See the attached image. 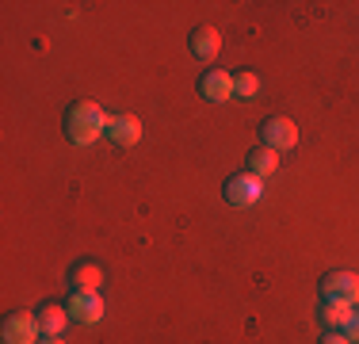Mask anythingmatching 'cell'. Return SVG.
I'll use <instances>...</instances> for the list:
<instances>
[{
    "label": "cell",
    "mask_w": 359,
    "mask_h": 344,
    "mask_svg": "<svg viewBox=\"0 0 359 344\" xmlns=\"http://www.w3.org/2000/svg\"><path fill=\"white\" fill-rule=\"evenodd\" d=\"M218 46H222V39H218V31H215V27H195V34H191V50H195V58L210 62V58L218 54Z\"/></svg>",
    "instance_id": "11"
},
{
    "label": "cell",
    "mask_w": 359,
    "mask_h": 344,
    "mask_svg": "<svg viewBox=\"0 0 359 344\" xmlns=\"http://www.w3.org/2000/svg\"><path fill=\"white\" fill-rule=\"evenodd\" d=\"M199 92H203L210 103H226L229 96H233V77L222 73V69H215V73H207V77L199 81Z\"/></svg>",
    "instance_id": "7"
},
{
    "label": "cell",
    "mask_w": 359,
    "mask_h": 344,
    "mask_svg": "<svg viewBox=\"0 0 359 344\" xmlns=\"http://www.w3.org/2000/svg\"><path fill=\"white\" fill-rule=\"evenodd\" d=\"M344 329H348V340H359V314H352V322H348Z\"/></svg>",
    "instance_id": "15"
},
{
    "label": "cell",
    "mask_w": 359,
    "mask_h": 344,
    "mask_svg": "<svg viewBox=\"0 0 359 344\" xmlns=\"http://www.w3.org/2000/svg\"><path fill=\"white\" fill-rule=\"evenodd\" d=\"M107 126H111V115L92 100L73 103L69 115H65V131H69V142L76 145H92L100 134H107Z\"/></svg>",
    "instance_id": "1"
},
{
    "label": "cell",
    "mask_w": 359,
    "mask_h": 344,
    "mask_svg": "<svg viewBox=\"0 0 359 344\" xmlns=\"http://www.w3.org/2000/svg\"><path fill=\"white\" fill-rule=\"evenodd\" d=\"M39 325L46 337H62L65 325H69V306H57V303H46L39 310Z\"/></svg>",
    "instance_id": "8"
},
{
    "label": "cell",
    "mask_w": 359,
    "mask_h": 344,
    "mask_svg": "<svg viewBox=\"0 0 359 344\" xmlns=\"http://www.w3.org/2000/svg\"><path fill=\"white\" fill-rule=\"evenodd\" d=\"M260 134H264V145L268 150H294L298 145V126L290 123V119H283V115H276V119H268V123L260 126Z\"/></svg>",
    "instance_id": "2"
},
{
    "label": "cell",
    "mask_w": 359,
    "mask_h": 344,
    "mask_svg": "<svg viewBox=\"0 0 359 344\" xmlns=\"http://www.w3.org/2000/svg\"><path fill=\"white\" fill-rule=\"evenodd\" d=\"M352 314H355V306H348V303H337V298L325 303V322H329V325H348V322H352Z\"/></svg>",
    "instance_id": "13"
},
{
    "label": "cell",
    "mask_w": 359,
    "mask_h": 344,
    "mask_svg": "<svg viewBox=\"0 0 359 344\" xmlns=\"http://www.w3.org/2000/svg\"><path fill=\"white\" fill-rule=\"evenodd\" d=\"M69 314L76 317V322H84V325H96L100 317H104V298H100L96 291H73Z\"/></svg>",
    "instance_id": "6"
},
{
    "label": "cell",
    "mask_w": 359,
    "mask_h": 344,
    "mask_svg": "<svg viewBox=\"0 0 359 344\" xmlns=\"http://www.w3.org/2000/svg\"><path fill=\"white\" fill-rule=\"evenodd\" d=\"M249 168H252V176H271V172L279 168V153L276 150H268V145H260V150H252L249 153Z\"/></svg>",
    "instance_id": "12"
},
{
    "label": "cell",
    "mask_w": 359,
    "mask_h": 344,
    "mask_svg": "<svg viewBox=\"0 0 359 344\" xmlns=\"http://www.w3.org/2000/svg\"><path fill=\"white\" fill-rule=\"evenodd\" d=\"M42 344H62V337H46V340H42Z\"/></svg>",
    "instance_id": "17"
},
{
    "label": "cell",
    "mask_w": 359,
    "mask_h": 344,
    "mask_svg": "<svg viewBox=\"0 0 359 344\" xmlns=\"http://www.w3.org/2000/svg\"><path fill=\"white\" fill-rule=\"evenodd\" d=\"M107 134L115 138L118 145H134L142 138V123L134 115H111V126H107Z\"/></svg>",
    "instance_id": "9"
},
{
    "label": "cell",
    "mask_w": 359,
    "mask_h": 344,
    "mask_svg": "<svg viewBox=\"0 0 359 344\" xmlns=\"http://www.w3.org/2000/svg\"><path fill=\"white\" fill-rule=\"evenodd\" d=\"M321 344H352V340H348V337H340V333H329V337H325Z\"/></svg>",
    "instance_id": "16"
},
{
    "label": "cell",
    "mask_w": 359,
    "mask_h": 344,
    "mask_svg": "<svg viewBox=\"0 0 359 344\" xmlns=\"http://www.w3.org/2000/svg\"><path fill=\"white\" fill-rule=\"evenodd\" d=\"M260 195H264V180L252 176V172H249V176H233L226 184V199L233 206H252Z\"/></svg>",
    "instance_id": "5"
},
{
    "label": "cell",
    "mask_w": 359,
    "mask_h": 344,
    "mask_svg": "<svg viewBox=\"0 0 359 344\" xmlns=\"http://www.w3.org/2000/svg\"><path fill=\"white\" fill-rule=\"evenodd\" d=\"M69 279H73V291H96L104 283V268L92 260H81V264H73Z\"/></svg>",
    "instance_id": "10"
},
{
    "label": "cell",
    "mask_w": 359,
    "mask_h": 344,
    "mask_svg": "<svg viewBox=\"0 0 359 344\" xmlns=\"http://www.w3.org/2000/svg\"><path fill=\"white\" fill-rule=\"evenodd\" d=\"M321 287H325V298H337V303H348V306L359 303V275L355 272H329Z\"/></svg>",
    "instance_id": "3"
},
{
    "label": "cell",
    "mask_w": 359,
    "mask_h": 344,
    "mask_svg": "<svg viewBox=\"0 0 359 344\" xmlns=\"http://www.w3.org/2000/svg\"><path fill=\"white\" fill-rule=\"evenodd\" d=\"M39 333L42 325L31 314H12L4 322V344H39Z\"/></svg>",
    "instance_id": "4"
},
{
    "label": "cell",
    "mask_w": 359,
    "mask_h": 344,
    "mask_svg": "<svg viewBox=\"0 0 359 344\" xmlns=\"http://www.w3.org/2000/svg\"><path fill=\"white\" fill-rule=\"evenodd\" d=\"M233 92H237L241 100H252L256 92H260V81H256V73H241V77H237V81H233Z\"/></svg>",
    "instance_id": "14"
}]
</instances>
